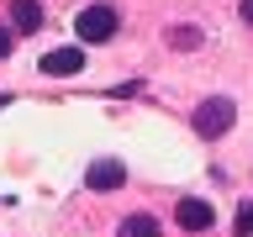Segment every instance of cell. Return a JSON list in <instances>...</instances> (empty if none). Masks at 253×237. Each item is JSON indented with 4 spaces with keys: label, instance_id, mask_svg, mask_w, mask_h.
Masks as SVG:
<instances>
[{
    "label": "cell",
    "instance_id": "9",
    "mask_svg": "<svg viewBox=\"0 0 253 237\" xmlns=\"http://www.w3.org/2000/svg\"><path fill=\"white\" fill-rule=\"evenodd\" d=\"M237 232H243V237H253V200L237 211Z\"/></svg>",
    "mask_w": 253,
    "mask_h": 237
},
{
    "label": "cell",
    "instance_id": "1",
    "mask_svg": "<svg viewBox=\"0 0 253 237\" xmlns=\"http://www.w3.org/2000/svg\"><path fill=\"white\" fill-rule=\"evenodd\" d=\"M232 121H237V106L227 100V95H206L201 106H195V116H190V126H195L206 142L227 137V132H232Z\"/></svg>",
    "mask_w": 253,
    "mask_h": 237
},
{
    "label": "cell",
    "instance_id": "8",
    "mask_svg": "<svg viewBox=\"0 0 253 237\" xmlns=\"http://www.w3.org/2000/svg\"><path fill=\"white\" fill-rule=\"evenodd\" d=\"M201 42H206V37L195 27H169V47H179V53H195Z\"/></svg>",
    "mask_w": 253,
    "mask_h": 237
},
{
    "label": "cell",
    "instance_id": "3",
    "mask_svg": "<svg viewBox=\"0 0 253 237\" xmlns=\"http://www.w3.org/2000/svg\"><path fill=\"white\" fill-rule=\"evenodd\" d=\"M84 185L100 190V195H106V190H122L126 185V163L122 158H95L90 169H84Z\"/></svg>",
    "mask_w": 253,
    "mask_h": 237
},
{
    "label": "cell",
    "instance_id": "7",
    "mask_svg": "<svg viewBox=\"0 0 253 237\" xmlns=\"http://www.w3.org/2000/svg\"><path fill=\"white\" fill-rule=\"evenodd\" d=\"M164 227H158V216H148V211H132V216H122V227H116V237H158Z\"/></svg>",
    "mask_w": 253,
    "mask_h": 237
},
{
    "label": "cell",
    "instance_id": "6",
    "mask_svg": "<svg viewBox=\"0 0 253 237\" xmlns=\"http://www.w3.org/2000/svg\"><path fill=\"white\" fill-rule=\"evenodd\" d=\"M42 27V5L37 0H11V32H37Z\"/></svg>",
    "mask_w": 253,
    "mask_h": 237
},
{
    "label": "cell",
    "instance_id": "2",
    "mask_svg": "<svg viewBox=\"0 0 253 237\" xmlns=\"http://www.w3.org/2000/svg\"><path fill=\"white\" fill-rule=\"evenodd\" d=\"M116 27H122V16H116V5H84V11L74 16V32H79V42L90 47V42H111L116 37Z\"/></svg>",
    "mask_w": 253,
    "mask_h": 237
},
{
    "label": "cell",
    "instance_id": "4",
    "mask_svg": "<svg viewBox=\"0 0 253 237\" xmlns=\"http://www.w3.org/2000/svg\"><path fill=\"white\" fill-rule=\"evenodd\" d=\"M84 69V47H53V53H42V74L53 79H69Z\"/></svg>",
    "mask_w": 253,
    "mask_h": 237
},
{
    "label": "cell",
    "instance_id": "5",
    "mask_svg": "<svg viewBox=\"0 0 253 237\" xmlns=\"http://www.w3.org/2000/svg\"><path fill=\"white\" fill-rule=\"evenodd\" d=\"M174 221H179L185 232H206V227L216 221V211H211L206 200H195V195H185V200L174 205Z\"/></svg>",
    "mask_w": 253,
    "mask_h": 237
},
{
    "label": "cell",
    "instance_id": "11",
    "mask_svg": "<svg viewBox=\"0 0 253 237\" xmlns=\"http://www.w3.org/2000/svg\"><path fill=\"white\" fill-rule=\"evenodd\" d=\"M237 16H243V21L253 27V0H243V5H237Z\"/></svg>",
    "mask_w": 253,
    "mask_h": 237
},
{
    "label": "cell",
    "instance_id": "10",
    "mask_svg": "<svg viewBox=\"0 0 253 237\" xmlns=\"http://www.w3.org/2000/svg\"><path fill=\"white\" fill-rule=\"evenodd\" d=\"M11 47H16V32H11V27H0V63L11 58Z\"/></svg>",
    "mask_w": 253,
    "mask_h": 237
}]
</instances>
